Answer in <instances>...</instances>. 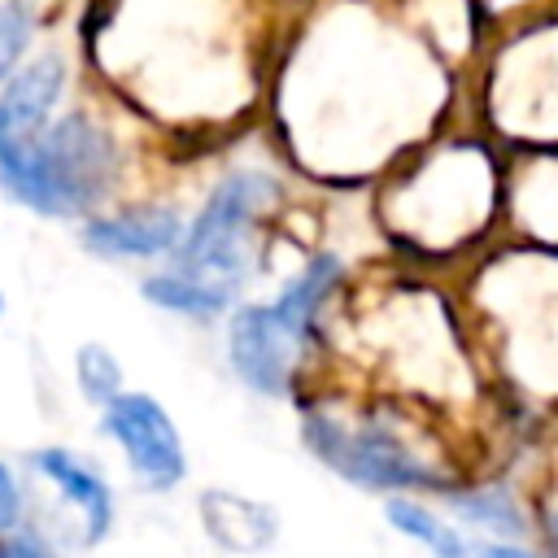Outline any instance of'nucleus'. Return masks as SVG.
<instances>
[{
    "label": "nucleus",
    "mask_w": 558,
    "mask_h": 558,
    "mask_svg": "<svg viewBox=\"0 0 558 558\" xmlns=\"http://www.w3.org/2000/svg\"><path fill=\"white\" fill-rule=\"evenodd\" d=\"M0 558H57L39 536H0Z\"/></svg>",
    "instance_id": "nucleus-15"
},
{
    "label": "nucleus",
    "mask_w": 558,
    "mask_h": 558,
    "mask_svg": "<svg viewBox=\"0 0 558 558\" xmlns=\"http://www.w3.org/2000/svg\"><path fill=\"white\" fill-rule=\"evenodd\" d=\"M144 296L161 310H174V314H218L227 301H231V288H218V283H205V279H192V275H153L144 279Z\"/></svg>",
    "instance_id": "nucleus-10"
},
{
    "label": "nucleus",
    "mask_w": 558,
    "mask_h": 558,
    "mask_svg": "<svg viewBox=\"0 0 558 558\" xmlns=\"http://www.w3.org/2000/svg\"><path fill=\"white\" fill-rule=\"evenodd\" d=\"M388 519H392V527H401L410 541L427 545L436 558H466V549H471V541H462L440 514H432V510L418 506V501H405V497L388 501Z\"/></svg>",
    "instance_id": "nucleus-11"
},
{
    "label": "nucleus",
    "mask_w": 558,
    "mask_h": 558,
    "mask_svg": "<svg viewBox=\"0 0 558 558\" xmlns=\"http://www.w3.org/2000/svg\"><path fill=\"white\" fill-rule=\"evenodd\" d=\"M453 506H458V514L475 519L480 527H493V532H506V536L523 532V519H519L514 501H510V497H506L501 488H484V493H462V497H453Z\"/></svg>",
    "instance_id": "nucleus-13"
},
{
    "label": "nucleus",
    "mask_w": 558,
    "mask_h": 558,
    "mask_svg": "<svg viewBox=\"0 0 558 558\" xmlns=\"http://www.w3.org/2000/svg\"><path fill=\"white\" fill-rule=\"evenodd\" d=\"M275 196H279V183L270 174L235 170L231 179H222L179 240V275L235 288L244 275L240 235Z\"/></svg>",
    "instance_id": "nucleus-2"
},
{
    "label": "nucleus",
    "mask_w": 558,
    "mask_h": 558,
    "mask_svg": "<svg viewBox=\"0 0 558 558\" xmlns=\"http://www.w3.org/2000/svg\"><path fill=\"white\" fill-rule=\"evenodd\" d=\"M0 310H4V296H0Z\"/></svg>",
    "instance_id": "nucleus-19"
},
{
    "label": "nucleus",
    "mask_w": 558,
    "mask_h": 558,
    "mask_svg": "<svg viewBox=\"0 0 558 558\" xmlns=\"http://www.w3.org/2000/svg\"><path fill=\"white\" fill-rule=\"evenodd\" d=\"M105 427L118 440V449L126 453V462L144 488L166 493L183 480L187 458H183L179 427L148 392H118L105 405Z\"/></svg>",
    "instance_id": "nucleus-5"
},
{
    "label": "nucleus",
    "mask_w": 558,
    "mask_h": 558,
    "mask_svg": "<svg viewBox=\"0 0 558 558\" xmlns=\"http://www.w3.org/2000/svg\"><path fill=\"white\" fill-rule=\"evenodd\" d=\"M310 340V331L288 318L275 301L270 305H240L231 314V331H227V353L235 375L262 392V397H279L292 384L296 371V353Z\"/></svg>",
    "instance_id": "nucleus-4"
},
{
    "label": "nucleus",
    "mask_w": 558,
    "mask_h": 558,
    "mask_svg": "<svg viewBox=\"0 0 558 558\" xmlns=\"http://www.w3.org/2000/svg\"><path fill=\"white\" fill-rule=\"evenodd\" d=\"M118 153L113 140L92 118H61L44 126L31 144L0 148V183L13 201L44 218L87 214L113 183Z\"/></svg>",
    "instance_id": "nucleus-1"
},
{
    "label": "nucleus",
    "mask_w": 558,
    "mask_h": 558,
    "mask_svg": "<svg viewBox=\"0 0 558 558\" xmlns=\"http://www.w3.org/2000/svg\"><path fill=\"white\" fill-rule=\"evenodd\" d=\"M305 445L340 475L362 488H427L440 484V475L388 427L379 423H344L331 414L305 418Z\"/></svg>",
    "instance_id": "nucleus-3"
},
{
    "label": "nucleus",
    "mask_w": 558,
    "mask_h": 558,
    "mask_svg": "<svg viewBox=\"0 0 558 558\" xmlns=\"http://www.w3.org/2000/svg\"><path fill=\"white\" fill-rule=\"evenodd\" d=\"M183 222L174 209L161 205H144V209H126L113 218H96L83 227V244L100 257H157L179 248L183 240Z\"/></svg>",
    "instance_id": "nucleus-7"
},
{
    "label": "nucleus",
    "mask_w": 558,
    "mask_h": 558,
    "mask_svg": "<svg viewBox=\"0 0 558 558\" xmlns=\"http://www.w3.org/2000/svg\"><path fill=\"white\" fill-rule=\"evenodd\" d=\"M13 519H17V484H13L9 466L0 462V532H4Z\"/></svg>",
    "instance_id": "nucleus-16"
},
{
    "label": "nucleus",
    "mask_w": 558,
    "mask_h": 558,
    "mask_svg": "<svg viewBox=\"0 0 558 558\" xmlns=\"http://www.w3.org/2000/svg\"><path fill=\"white\" fill-rule=\"evenodd\" d=\"M35 466H39L44 480H52L65 493V501H74V510L83 514V536H87V545H96L109 532V523H113L109 484L87 462H78L70 449H39Z\"/></svg>",
    "instance_id": "nucleus-8"
},
{
    "label": "nucleus",
    "mask_w": 558,
    "mask_h": 558,
    "mask_svg": "<svg viewBox=\"0 0 558 558\" xmlns=\"http://www.w3.org/2000/svg\"><path fill=\"white\" fill-rule=\"evenodd\" d=\"M201 523L222 549H235V554H257L275 541L270 510L257 501H244L235 493H222V488L201 493Z\"/></svg>",
    "instance_id": "nucleus-9"
},
{
    "label": "nucleus",
    "mask_w": 558,
    "mask_h": 558,
    "mask_svg": "<svg viewBox=\"0 0 558 558\" xmlns=\"http://www.w3.org/2000/svg\"><path fill=\"white\" fill-rule=\"evenodd\" d=\"M74 362H78V388H83L87 401L109 405L122 392V366L105 344H83Z\"/></svg>",
    "instance_id": "nucleus-12"
},
{
    "label": "nucleus",
    "mask_w": 558,
    "mask_h": 558,
    "mask_svg": "<svg viewBox=\"0 0 558 558\" xmlns=\"http://www.w3.org/2000/svg\"><path fill=\"white\" fill-rule=\"evenodd\" d=\"M549 549H554V558H558V510L549 514Z\"/></svg>",
    "instance_id": "nucleus-18"
},
{
    "label": "nucleus",
    "mask_w": 558,
    "mask_h": 558,
    "mask_svg": "<svg viewBox=\"0 0 558 558\" xmlns=\"http://www.w3.org/2000/svg\"><path fill=\"white\" fill-rule=\"evenodd\" d=\"M61 83H65V61L52 52L31 61L22 74L9 78V87L0 92V148L31 144L48 126V113L61 96Z\"/></svg>",
    "instance_id": "nucleus-6"
},
{
    "label": "nucleus",
    "mask_w": 558,
    "mask_h": 558,
    "mask_svg": "<svg viewBox=\"0 0 558 558\" xmlns=\"http://www.w3.org/2000/svg\"><path fill=\"white\" fill-rule=\"evenodd\" d=\"M466 558H536L532 549L523 545H506V541H484V545H471Z\"/></svg>",
    "instance_id": "nucleus-17"
},
{
    "label": "nucleus",
    "mask_w": 558,
    "mask_h": 558,
    "mask_svg": "<svg viewBox=\"0 0 558 558\" xmlns=\"http://www.w3.org/2000/svg\"><path fill=\"white\" fill-rule=\"evenodd\" d=\"M26 44H31V9L22 0H4L0 4V78L17 65Z\"/></svg>",
    "instance_id": "nucleus-14"
}]
</instances>
